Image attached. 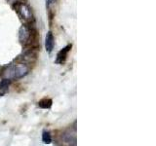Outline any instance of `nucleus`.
<instances>
[{
	"label": "nucleus",
	"instance_id": "1",
	"mask_svg": "<svg viewBox=\"0 0 156 146\" xmlns=\"http://www.w3.org/2000/svg\"><path fill=\"white\" fill-rule=\"evenodd\" d=\"M15 9H16L17 13L19 14V16L21 17L23 19H24V21L27 22H29L31 21L33 16H32V12L30 8H29L27 4L24 3H17L16 5H15Z\"/></svg>",
	"mask_w": 156,
	"mask_h": 146
},
{
	"label": "nucleus",
	"instance_id": "2",
	"mask_svg": "<svg viewBox=\"0 0 156 146\" xmlns=\"http://www.w3.org/2000/svg\"><path fill=\"white\" fill-rule=\"evenodd\" d=\"M28 73V67L24 63H13V78L14 79H20L26 76Z\"/></svg>",
	"mask_w": 156,
	"mask_h": 146
},
{
	"label": "nucleus",
	"instance_id": "3",
	"mask_svg": "<svg viewBox=\"0 0 156 146\" xmlns=\"http://www.w3.org/2000/svg\"><path fill=\"white\" fill-rule=\"evenodd\" d=\"M31 38V29L29 28L27 26H23L20 28L19 31V39L21 43L23 44H27L29 42Z\"/></svg>",
	"mask_w": 156,
	"mask_h": 146
},
{
	"label": "nucleus",
	"instance_id": "4",
	"mask_svg": "<svg viewBox=\"0 0 156 146\" xmlns=\"http://www.w3.org/2000/svg\"><path fill=\"white\" fill-rule=\"evenodd\" d=\"M70 49H71V45H68V46H66V48H63L62 50H61L60 52H58V56H57L56 62L57 63H60V64H62V63L65 62L66 60L67 54H68V52L70 51Z\"/></svg>",
	"mask_w": 156,
	"mask_h": 146
},
{
	"label": "nucleus",
	"instance_id": "5",
	"mask_svg": "<svg viewBox=\"0 0 156 146\" xmlns=\"http://www.w3.org/2000/svg\"><path fill=\"white\" fill-rule=\"evenodd\" d=\"M45 48L48 53H51L54 49V36L51 31H49L45 39Z\"/></svg>",
	"mask_w": 156,
	"mask_h": 146
},
{
	"label": "nucleus",
	"instance_id": "6",
	"mask_svg": "<svg viewBox=\"0 0 156 146\" xmlns=\"http://www.w3.org/2000/svg\"><path fill=\"white\" fill-rule=\"evenodd\" d=\"M63 140L69 145H76V134L74 133H66L63 134Z\"/></svg>",
	"mask_w": 156,
	"mask_h": 146
},
{
	"label": "nucleus",
	"instance_id": "7",
	"mask_svg": "<svg viewBox=\"0 0 156 146\" xmlns=\"http://www.w3.org/2000/svg\"><path fill=\"white\" fill-rule=\"evenodd\" d=\"M38 105H39V107H41V108H44V109L50 108L51 105H52V99L45 97V99H41L38 102Z\"/></svg>",
	"mask_w": 156,
	"mask_h": 146
},
{
	"label": "nucleus",
	"instance_id": "8",
	"mask_svg": "<svg viewBox=\"0 0 156 146\" xmlns=\"http://www.w3.org/2000/svg\"><path fill=\"white\" fill-rule=\"evenodd\" d=\"M42 140H43V142L45 143V144L51 143L52 137H51V134H50L49 131H43V134H42Z\"/></svg>",
	"mask_w": 156,
	"mask_h": 146
},
{
	"label": "nucleus",
	"instance_id": "9",
	"mask_svg": "<svg viewBox=\"0 0 156 146\" xmlns=\"http://www.w3.org/2000/svg\"><path fill=\"white\" fill-rule=\"evenodd\" d=\"M8 87H9V80L7 79H3L0 83V90H1L3 92L8 91Z\"/></svg>",
	"mask_w": 156,
	"mask_h": 146
},
{
	"label": "nucleus",
	"instance_id": "10",
	"mask_svg": "<svg viewBox=\"0 0 156 146\" xmlns=\"http://www.w3.org/2000/svg\"><path fill=\"white\" fill-rule=\"evenodd\" d=\"M57 1V0H46V2H47V5L48 6H50L51 4H54Z\"/></svg>",
	"mask_w": 156,
	"mask_h": 146
}]
</instances>
